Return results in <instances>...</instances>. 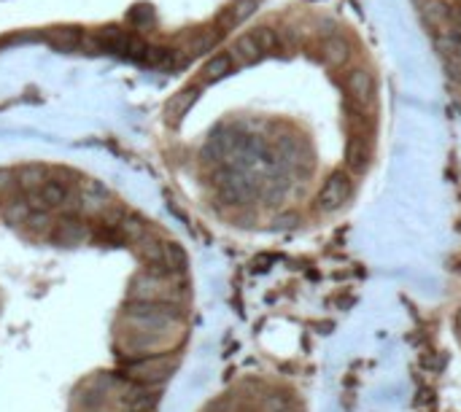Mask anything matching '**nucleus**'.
I'll use <instances>...</instances> for the list:
<instances>
[{"label":"nucleus","mask_w":461,"mask_h":412,"mask_svg":"<svg viewBox=\"0 0 461 412\" xmlns=\"http://www.w3.org/2000/svg\"><path fill=\"white\" fill-rule=\"evenodd\" d=\"M130 299H143V302H178L181 294H178L173 278L167 275H157V272H140L130 280Z\"/></svg>","instance_id":"1"},{"label":"nucleus","mask_w":461,"mask_h":412,"mask_svg":"<svg viewBox=\"0 0 461 412\" xmlns=\"http://www.w3.org/2000/svg\"><path fill=\"white\" fill-rule=\"evenodd\" d=\"M351 189H353V181L348 173H332L329 178H326V184L321 186V191H318V208L326 213L338 211V208H343L345 202H348V197H351Z\"/></svg>","instance_id":"2"},{"label":"nucleus","mask_w":461,"mask_h":412,"mask_svg":"<svg viewBox=\"0 0 461 412\" xmlns=\"http://www.w3.org/2000/svg\"><path fill=\"white\" fill-rule=\"evenodd\" d=\"M43 38L49 40L55 49H60V52H79V49H92V46H97L95 38H89L82 27H70V25L52 27V30L43 33Z\"/></svg>","instance_id":"3"},{"label":"nucleus","mask_w":461,"mask_h":412,"mask_svg":"<svg viewBox=\"0 0 461 412\" xmlns=\"http://www.w3.org/2000/svg\"><path fill=\"white\" fill-rule=\"evenodd\" d=\"M92 238L89 235V226L79 221L76 216H65L60 224H55L52 229V240L60 243V245H84L87 240Z\"/></svg>","instance_id":"4"},{"label":"nucleus","mask_w":461,"mask_h":412,"mask_svg":"<svg viewBox=\"0 0 461 412\" xmlns=\"http://www.w3.org/2000/svg\"><path fill=\"white\" fill-rule=\"evenodd\" d=\"M79 202H82V213L87 216H100V213L109 211V189L100 186L97 181H82V194H79Z\"/></svg>","instance_id":"5"},{"label":"nucleus","mask_w":461,"mask_h":412,"mask_svg":"<svg viewBox=\"0 0 461 412\" xmlns=\"http://www.w3.org/2000/svg\"><path fill=\"white\" fill-rule=\"evenodd\" d=\"M348 94H351L359 106H370L372 97H375V79H372V73L365 70V67L353 70L351 76H348Z\"/></svg>","instance_id":"6"},{"label":"nucleus","mask_w":461,"mask_h":412,"mask_svg":"<svg viewBox=\"0 0 461 412\" xmlns=\"http://www.w3.org/2000/svg\"><path fill=\"white\" fill-rule=\"evenodd\" d=\"M232 62H240V65H254L257 60L265 57V52L259 49V43L251 38V33L248 35H240V38L235 40V46H232Z\"/></svg>","instance_id":"7"},{"label":"nucleus","mask_w":461,"mask_h":412,"mask_svg":"<svg viewBox=\"0 0 461 412\" xmlns=\"http://www.w3.org/2000/svg\"><path fill=\"white\" fill-rule=\"evenodd\" d=\"M49 178H46V167L41 165H25V167H19L16 170V184H19V191H35V189H41Z\"/></svg>","instance_id":"8"},{"label":"nucleus","mask_w":461,"mask_h":412,"mask_svg":"<svg viewBox=\"0 0 461 412\" xmlns=\"http://www.w3.org/2000/svg\"><path fill=\"white\" fill-rule=\"evenodd\" d=\"M321 52H324L326 65H332V67L345 65V62L351 60V46H348V40L338 38V35L326 38V40H324V46H321Z\"/></svg>","instance_id":"9"},{"label":"nucleus","mask_w":461,"mask_h":412,"mask_svg":"<svg viewBox=\"0 0 461 412\" xmlns=\"http://www.w3.org/2000/svg\"><path fill=\"white\" fill-rule=\"evenodd\" d=\"M345 162H348V167H351L353 173H365L367 167H370V146H365L362 140L348 143V148H345Z\"/></svg>","instance_id":"10"},{"label":"nucleus","mask_w":461,"mask_h":412,"mask_svg":"<svg viewBox=\"0 0 461 412\" xmlns=\"http://www.w3.org/2000/svg\"><path fill=\"white\" fill-rule=\"evenodd\" d=\"M232 57L230 54H216V57H211L208 62H205V67H203V79L205 81H218V79H224L227 73H232Z\"/></svg>","instance_id":"11"},{"label":"nucleus","mask_w":461,"mask_h":412,"mask_svg":"<svg viewBox=\"0 0 461 412\" xmlns=\"http://www.w3.org/2000/svg\"><path fill=\"white\" fill-rule=\"evenodd\" d=\"M30 213H33V208H30L28 197H25V200L6 202V208H3V218H6L11 226H22L30 218Z\"/></svg>","instance_id":"12"},{"label":"nucleus","mask_w":461,"mask_h":412,"mask_svg":"<svg viewBox=\"0 0 461 412\" xmlns=\"http://www.w3.org/2000/svg\"><path fill=\"white\" fill-rule=\"evenodd\" d=\"M165 269L170 275H178L187 269V253L178 243H165Z\"/></svg>","instance_id":"13"},{"label":"nucleus","mask_w":461,"mask_h":412,"mask_svg":"<svg viewBox=\"0 0 461 412\" xmlns=\"http://www.w3.org/2000/svg\"><path fill=\"white\" fill-rule=\"evenodd\" d=\"M421 19L432 27L443 25V22H448V6L443 0H426L421 6Z\"/></svg>","instance_id":"14"},{"label":"nucleus","mask_w":461,"mask_h":412,"mask_svg":"<svg viewBox=\"0 0 461 412\" xmlns=\"http://www.w3.org/2000/svg\"><path fill=\"white\" fill-rule=\"evenodd\" d=\"M197 92H200L197 87H189V89L178 92L176 97H173V103H170V116H173V119L184 116V113H187V111L194 106V100H197Z\"/></svg>","instance_id":"15"},{"label":"nucleus","mask_w":461,"mask_h":412,"mask_svg":"<svg viewBox=\"0 0 461 412\" xmlns=\"http://www.w3.org/2000/svg\"><path fill=\"white\" fill-rule=\"evenodd\" d=\"M251 38L259 43V49L267 54V52H275V46H278V38H275V30L270 27H257V30H251Z\"/></svg>","instance_id":"16"},{"label":"nucleus","mask_w":461,"mask_h":412,"mask_svg":"<svg viewBox=\"0 0 461 412\" xmlns=\"http://www.w3.org/2000/svg\"><path fill=\"white\" fill-rule=\"evenodd\" d=\"M286 407H289V399L284 394H270L262 401V412H286Z\"/></svg>","instance_id":"17"},{"label":"nucleus","mask_w":461,"mask_h":412,"mask_svg":"<svg viewBox=\"0 0 461 412\" xmlns=\"http://www.w3.org/2000/svg\"><path fill=\"white\" fill-rule=\"evenodd\" d=\"M151 19H154V11H151V6H135L133 11H130V22L138 27L149 25Z\"/></svg>","instance_id":"18"},{"label":"nucleus","mask_w":461,"mask_h":412,"mask_svg":"<svg viewBox=\"0 0 461 412\" xmlns=\"http://www.w3.org/2000/svg\"><path fill=\"white\" fill-rule=\"evenodd\" d=\"M254 6H257V0H240V3H238V6H235V22H240V19H243V16H248V13L254 11Z\"/></svg>","instance_id":"19"},{"label":"nucleus","mask_w":461,"mask_h":412,"mask_svg":"<svg viewBox=\"0 0 461 412\" xmlns=\"http://www.w3.org/2000/svg\"><path fill=\"white\" fill-rule=\"evenodd\" d=\"M448 22L456 27V30H461V3H456L453 9H448Z\"/></svg>","instance_id":"20"}]
</instances>
